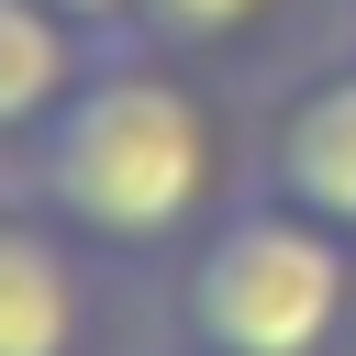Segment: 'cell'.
Listing matches in <instances>:
<instances>
[{
    "label": "cell",
    "instance_id": "6da1fadb",
    "mask_svg": "<svg viewBox=\"0 0 356 356\" xmlns=\"http://www.w3.org/2000/svg\"><path fill=\"white\" fill-rule=\"evenodd\" d=\"M33 178H44L56 222H78L100 245H167V234L200 222V200L222 178V134H211L189 78H167L145 56H111L33 134Z\"/></svg>",
    "mask_w": 356,
    "mask_h": 356
},
{
    "label": "cell",
    "instance_id": "7a4b0ae2",
    "mask_svg": "<svg viewBox=\"0 0 356 356\" xmlns=\"http://www.w3.org/2000/svg\"><path fill=\"white\" fill-rule=\"evenodd\" d=\"M189 334H200V356H334L345 234L289 200L211 222V245L189 256Z\"/></svg>",
    "mask_w": 356,
    "mask_h": 356
},
{
    "label": "cell",
    "instance_id": "3957f363",
    "mask_svg": "<svg viewBox=\"0 0 356 356\" xmlns=\"http://www.w3.org/2000/svg\"><path fill=\"white\" fill-rule=\"evenodd\" d=\"M267 189H278L289 211L356 234V67L312 78V89L278 111V134H267Z\"/></svg>",
    "mask_w": 356,
    "mask_h": 356
},
{
    "label": "cell",
    "instance_id": "277c9868",
    "mask_svg": "<svg viewBox=\"0 0 356 356\" xmlns=\"http://www.w3.org/2000/svg\"><path fill=\"white\" fill-rule=\"evenodd\" d=\"M78 22L56 0H0V134H44L67 111V89L89 78L78 67Z\"/></svg>",
    "mask_w": 356,
    "mask_h": 356
},
{
    "label": "cell",
    "instance_id": "5b68a950",
    "mask_svg": "<svg viewBox=\"0 0 356 356\" xmlns=\"http://www.w3.org/2000/svg\"><path fill=\"white\" fill-rule=\"evenodd\" d=\"M78 345V267L44 222H0V356H67Z\"/></svg>",
    "mask_w": 356,
    "mask_h": 356
},
{
    "label": "cell",
    "instance_id": "8992f818",
    "mask_svg": "<svg viewBox=\"0 0 356 356\" xmlns=\"http://www.w3.org/2000/svg\"><path fill=\"white\" fill-rule=\"evenodd\" d=\"M267 0H145V33L156 44H234Z\"/></svg>",
    "mask_w": 356,
    "mask_h": 356
},
{
    "label": "cell",
    "instance_id": "52a82bcc",
    "mask_svg": "<svg viewBox=\"0 0 356 356\" xmlns=\"http://www.w3.org/2000/svg\"><path fill=\"white\" fill-rule=\"evenodd\" d=\"M56 11H67L78 33H134V22H145V0H56Z\"/></svg>",
    "mask_w": 356,
    "mask_h": 356
}]
</instances>
